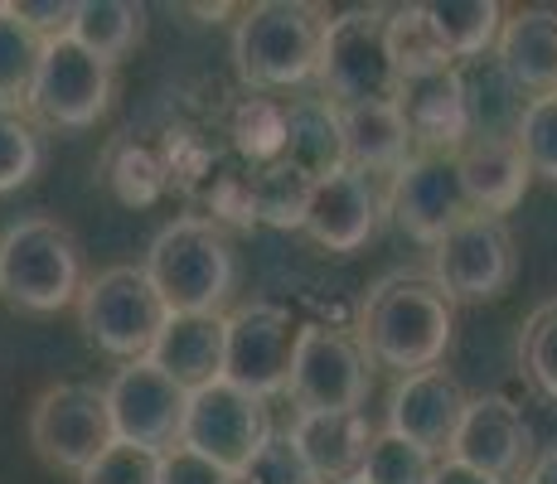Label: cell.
Here are the masks:
<instances>
[{"mask_svg": "<svg viewBox=\"0 0 557 484\" xmlns=\"http://www.w3.org/2000/svg\"><path fill=\"white\" fill-rule=\"evenodd\" d=\"M451 339H456V306L432 276L417 272L383 276L359 310L363 353L373 363H383V369H398L403 378L422 369H442Z\"/></svg>", "mask_w": 557, "mask_h": 484, "instance_id": "1", "label": "cell"}, {"mask_svg": "<svg viewBox=\"0 0 557 484\" xmlns=\"http://www.w3.org/2000/svg\"><path fill=\"white\" fill-rule=\"evenodd\" d=\"M141 266L170 315H219L238 286V252L228 233L223 223L199 219V213L165 223L146 247Z\"/></svg>", "mask_w": 557, "mask_h": 484, "instance_id": "2", "label": "cell"}, {"mask_svg": "<svg viewBox=\"0 0 557 484\" xmlns=\"http://www.w3.org/2000/svg\"><path fill=\"white\" fill-rule=\"evenodd\" d=\"M325 15L301 0H257L233 25V69L257 92L301 88L320 69Z\"/></svg>", "mask_w": 557, "mask_h": 484, "instance_id": "3", "label": "cell"}, {"mask_svg": "<svg viewBox=\"0 0 557 484\" xmlns=\"http://www.w3.org/2000/svg\"><path fill=\"white\" fill-rule=\"evenodd\" d=\"M0 296L29 315H53L78 306L83 296V252L78 238L59 219H20L0 233Z\"/></svg>", "mask_w": 557, "mask_h": 484, "instance_id": "4", "label": "cell"}, {"mask_svg": "<svg viewBox=\"0 0 557 484\" xmlns=\"http://www.w3.org/2000/svg\"><path fill=\"white\" fill-rule=\"evenodd\" d=\"M388 10L383 5H355L325 20V39H320V97L330 107H363V102H398L403 83L388 59Z\"/></svg>", "mask_w": 557, "mask_h": 484, "instance_id": "5", "label": "cell"}, {"mask_svg": "<svg viewBox=\"0 0 557 484\" xmlns=\"http://www.w3.org/2000/svg\"><path fill=\"white\" fill-rule=\"evenodd\" d=\"M165 320L170 310L160 300V290L151 286V276H146V266L116 262L83 282L78 330L107 359H122V363L146 359L156 335L165 330Z\"/></svg>", "mask_w": 557, "mask_h": 484, "instance_id": "6", "label": "cell"}, {"mask_svg": "<svg viewBox=\"0 0 557 484\" xmlns=\"http://www.w3.org/2000/svg\"><path fill=\"white\" fill-rule=\"evenodd\" d=\"M29 446L53 470L83 475L107 446H116L107 387L98 383H53L29 407Z\"/></svg>", "mask_w": 557, "mask_h": 484, "instance_id": "7", "label": "cell"}, {"mask_svg": "<svg viewBox=\"0 0 557 484\" xmlns=\"http://www.w3.org/2000/svg\"><path fill=\"white\" fill-rule=\"evenodd\" d=\"M272 440V417H267L262 397H248L233 383H209L189 393L185 432L180 446H189L195 456L213 460L219 470H228L233 480L257 460V450Z\"/></svg>", "mask_w": 557, "mask_h": 484, "instance_id": "8", "label": "cell"}, {"mask_svg": "<svg viewBox=\"0 0 557 484\" xmlns=\"http://www.w3.org/2000/svg\"><path fill=\"white\" fill-rule=\"evenodd\" d=\"M116 92V69L88 53L73 35L49 39L39 59V78L29 92V112L59 132H88L107 116Z\"/></svg>", "mask_w": 557, "mask_h": 484, "instance_id": "9", "label": "cell"}, {"mask_svg": "<svg viewBox=\"0 0 557 484\" xmlns=\"http://www.w3.org/2000/svg\"><path fill=\"white\" fill-rule=\"evenodd\" d=\"M296 339L301 320L276 300H252L228 315V344H223V383L243 387L248 397H282L292 383Z\"/></svg>", "mask_w": 557, "mask_h": 484, "instance_id": "10", "label": "cell"}, {"mask_svg": "<svg viewBox=\"0 0 557 484\" xmlns=\"http://www.w3.org/2000/svg\"><path fill=\"white\" fill-rule=\"evenodd\" d=\"M513 272H519V252H513V233L505 219L470 213L466 223H456L432 247V282L446 290L451 306H475V300L505 296Z\"/></svg>", "mask_w": 557, "mask_h": 484, "instance_id": "11", "label": "cell"}, {"mask_svg": "<svg viewBox=\"0 0 557 484\" xmlns=\"http://www.w3.org/2000/svg\"><path fill=\"white\" fill-rule=\"evenodd\" d=\"M286 397L296 402V412H363L369 397L363 344L325 325H301Z\"/></svg>", "mask_w": 557, "mask_h": 484, "instance_id": "12", "label": "cell"}, {"mask_svg": "<svg viewBox=\"0 0 557 484\" xmlns=\"http://www.w3.org/2000/svg\"><path fill=\"white\" fill-rule=\"evenodd\" d=\"M107 407H112L116 440L165 456L170 446H180V432H185L189 393L170 373H160L151 359H136L112 373Z\"/></svg>", "mask_w": 557, "mask_h": 484, "instance_id": "13", "label": "cell"}, {"mask_svg": "<svg viewBox=\"0 0 557 484\" xmlns=\"http://www.w3.org/2000/svg\"><path fill=\"white\" fill-rule=\"evenodd\" d=\"M470 213L475 209H470L466 185H460L456 156L417 150L398 175L388 179V219L422 247H436L456 223H466Z\"/></svg>", "mask_w": 557, "mask_h": 484, "instance_id": "14", "label": "cell"}, {"mask_svg": "<svg viewBox=\"0 0 557 484\" xmlns=\"http://www.w3.org/2000/svg\"><path fill=\"white\" fill-rule=\"evenodd\" d=\"M383 213H388V199L379 194L373 175L339 165L335 175L315 179V189H310L306 233L325 247V252L355 257L359 247H369V238L379 233Z\"/></svg>", "mask_w": 557, "mask_h": 484, "instance_id": "15", "label": "cell"}, {"mask_svg": "<svg viewBox=\"0 0 557 484\" xmlns=\"http://www.w3.org/2000/svg\"><path fill=\"white\" fill-rule=\"evenodd\" d=\"M529 450H533V432L523 422L519 402H509L505 393H485V397H470L466 417H460V432L446 456L480 470V475L509 484L523 470Z\"/></svg>", "mask_w": 557, "mask_h": 484, "instance_id": "16", "label": "cell"}, {"mask_svg": "<svg viewBox=\"0 0 557 484\" xmlns=\"http://www.w3.org/2000/svg\"><path fill=\"white\" fill-rule=\"evenodd\" d=\"M466 407H470V397L456 373H446V369L407 373L388 397V426H383V432L412 440V446L432 450V456H446L460 432Z\"/></svg>", "mask_w": 557, "mask_h": 484, "instance_id": "17", "label": "cell"}, {"mask_svg": "<svg viewBox=\"0 0 557 484\" xmlns=\"http://www.w3.org/2000/svg\"><path fill=\"white\" fill-rule=\"evenodd\" d=\"M373 426L363 412H296L292 422V440L296 450L306 456L310 475L320 484H339V480H355L369 460L373 446Z\"/></svg>", "mask_w": 557, "mask_h": 484, "instance_id": "18", "label": "cell"}, {"mask_svg": "<svg viewBox=\"0 0 557 484\" xmlns=\"http://www.w3.org/2000/svg\"><path fill=\"white\" fill-rule=\"evenodd\" d=\"M223 344H228V315H170L146 359L185 393H195L223 378Z\"/></svg>", "mask_w": 557, "mask_h": 484, "instance_id": "19", "label": "cell"}, {"mask_svg": "<svg viewBox=\"0 0 557 484\" xmlns=\"http://www.w3.org/2000/svg\"><path fill=\"white\" fill-rule=\"evenodd\" d=\"M456 170H460L470 209L485 213V219H505V213L519 209L523 189L533 179L519 141H480V136H470L456 150Z\"/></svg>", "mask_w": 557, "mask_h": 484, "instance_id": "20", "label": "cell"}, {"mask_svg": "<svg viewBox=\"0 0 557 484\" xmlns=\"http://www.w3.org/2000/svg\"><path fill=\"white\" fill-rule=\"evenodd\" d=\"M495 63L529 97L557 92V10L553 5L509 10L495 45Z\"/></svg>", "mask_w": 557, "mask_h": 484, "instance_id": "21", "label": "cell"}, {"mask_svg": "<svg viewBox=\"0 0 557 484\" xmlns=\"http://www.w3.org/2000/svg\"><path fill=\"white\" fill-rule=\"evenodd\" d=\"M339 136H345V165L363 175H398L417 156L412 126H407L398 102H363L339 112Z\"/></svg>", "mask_w": 557, "mask_h": 484, "instance_id": "22", "label": "cell"}, {"mask_svg": "<svg viewBox=\"0 0 557 484\" xmlns=\"http://www.w3.org/2000/svg\"><path fill=\"white\" fill-rule=\"evenodd\" d=\"M398 107H403L407 126H412L417 150L456 156L470 141V107H466V88H460V69L407 83L398 92Z\"/></svg>", "mask_w": 557, "mask_h": 484, "instance_id": "23", "label": "cell"}, {"mask_svg": "<svg viewBox=\"0 0 557 484\" xmlns=\"http://www.w3.org/2000/svg\"><path fill=\"white\" fill-rule=\"evenodd\" d=\"M456 69L470 107V136H480V141H519L523 112H529L533 97L499 69L495 53L475 63H456Z\"/></svg>", "mask_w": 557, "mask_h": 484, "instance_id": "24", "label": "cell"}, {"mask_svg": "<svg viewBox=\"0 0 557 484\" xmlns=\"http://www.w3.org/2000/svg\"><path fill=\"white\" fill-rule=\"evenodd\" d=\"M286 165H296L310 179H325L345 165V136H339V107L325 97L286 102Z\"/></svg>", "mask_w": 557, "mask_h": 484, "instance_id": "25", "label": "cell"}, {"mask_svg": "<svg viewBox=\"0 0 557 484\" xmlns=\"http://www.w3.org/2000/svg\"><path fill=\"white\" fill-rule=\"evenodd\" d=\"M422 15L456 63H475L495 53L509 10L499 0H426Z\"/></svg>", "mask_w": 557, "mask_h": 484, "instance_id": "26", "label": "cell"}, {"mask_svg": "<svg viewBox=\"0 0 557 484\" xmlns=\"http://www.w3.org/2000/svg\"><path fill=\"white\" fill-rule=\"evenodd\" d=\"M102 185L112 189V199L126 203V209H151L160 194L170 189V160L160 156L151 141L116 136V141L102 150Z\"/></svg>", "mask_w": 557, "mask_h": 484, "instance_id": "27", "label": "cell"}, {"mask_svg": "<svg viewBox=\"0 0 557 484\" xmlns=\"http://www.w3.org/2000/svg\"><path fill=\"white\" fill-rule=\"evenodd\" d=\"M73 39L88 53H98L102 63H122L126 53L141 45L146 35V5L132 0H78V15H73Z\"/></svg>", "mask_w": 557, "mask_h": 484, "instance_id": "28", "label": "cell"}, {"mask_svg": "<svg viewBox=\"0 0 557 484\" xmlns=\"http://www.w3.org/2000/svg\"><path fill=\"white\" fill-rule=\"evenodd\" d=\"M383 39H388V59H393V73H398L403 88L456 69V59L442 49V39L426 25L422 5H393L388 25H383Z\"/></svg>", "mask_w": 557, "mask_h": 484, "instance_id": "29", "label": "cell"}, {"mask_svg": "<svg viewBox=\"0 0 557 484\" xmlns=\"http://www.w3.org/2000/svg\"><path fill=\"white\" fill-rule=\"evenodd\" d=\"M45 45L49 39H39L35 29L20 25V20L10 15V5H0V107H5V112L29 107Z\"/></svg>", "mask_w": 557, "mask_h": 484, "instance_id": "30", "label": "cell"}, {"mask_svg": "<svg viewBox=\"0 0 557 484\" xmlns=\"http://www.w3.org/2000/svg\"><path fill=\"white\" fill-rule=\"evenodd\" d=\"M248 179H252L257 223H267V228H306V209H310V189H315V179L301 175L296 165H286V160L252 170Z\"/></svg>", "mask_w": 557, "mask_h": 484, "instance_id": "31", "label": "cell"}, {"mask_svg": "<svg viewBox=\"0 0 557 484\" xmlns=\"http://www.w3.org/2000/svg\"><path fill=\"white\" fill-rule=\"evenodd\" d=\"M233 146L252 160V170L276 165L286 156V107L272 97H248L233 112Z\"/></svg>", "mask_w": 557, "mask_h": 484, "instance_id": "32", "label": "cell"}, {"mask_svg": "<svg viewBox=\"0 0 557 484\" xmlns=\"http://www.w3.org/2000/svg\"><path fill=\"white\" fill-rule=\"evenodd\" d=\"M359 475H363V484H432L436 456L422 446H412V440L393 436V432H379Z\"/></svg>", "mask_w": 557, "mask_h": 484, "instance_id": "33", "label": "cell"}, {"mask_svg": "<svg viewBox=\"0 0 557 484\" xmlns=\"http://www.w3.org/2000/svg\"><path fill=\"white\" fill-rule=\"evenodd\" d=\"M45 165V146H39V132L25 122L20 112H5L0 107V194L29 185Z\"/></svg>", "mask_w": 557, "mask_h": 484, "instance_id": "34", "label": "cell"}, {"mask_svg": "<svg viewBox=\"0 0 557 484\" xmlns=\"http://www.w3.org/2000/svg\"><path fill=\"white\" fill-rule=\"evenodd\" d=\"M519 150H523L533 175L557 185V92L533 97L529 102L523 126H519Z\"/></svg>", "mask_w": 557, "mask_h": 484, "instance_id": "35", "label": "cell"}, {"mask_svg": "<svg viewBox=\"0 0 557 484\" xmlns=\"http://www.w3.org/2000/svg\"><path fill=\"white\" fill-rule=\"evenodd\" d=\"M519 359H523V369H529V378L539 383V393L557 402V300L543 306L539 315L523 325Z\"/></svg>", "mask_w": 557, "mask_h": 484, "instance_id": "36", "label": "cell"}, {"mask_svg": "<svg viewBox=\"0 0 557 484\" xmlns=\"http://www.w3.org/2000/svg\"><path fill=\"white\" fill-rule=\"evenodd\" d=\"M78 484H160V456L116 440V446H107L102 456L83 470Z\"/></svg>", "mask_w": 557, "mask_h": 484, "instance_id": "37", "label": "cell"}, {"mask_svg": "<svg viewBox=\"0 0 557 484\" xmlns=\"http://www.w3.org/2000/svg\"><path fill=\"white\" fill-rule=\"evenodd\" d=\"M238 484H320V480L310 475L292 432H272V440L257 450V460L238 475Z\"/></svg>", "mask_w": 557, "mask_h": 484, "instance_id": "38", "label": "cell"}, {"mask_svg": "<svg viewBox=\"0 0 557 484\" xmlns=\"http://www.w3.org/2000/svg\"><path fill=\"white\" fill-rule=\"evenodd\" d=\"M10 15L35 29L39 39H63L73 29L78 0H10Z\"/></svg>", "mask_w": 557, "mask_h": 484, "instance_id": "39", "label": "cell"}, {"mask_svg": "<svg viewBox=\"0 0 557 484\" xmlns=\"http://www.w3.org/2000/svg\"><path fill=\"white\" fill-rule=\"evenodd\" d=\"M160 484H238L228 470H219L213 460L195 456L189 446H170L160 456Z\"/></svg>", "mask_w": 557, "mask_h": 484, "instance_id": "40", "label": "cell"}, {"mask_svg": "<svg viewBox=\"0 0 557 484\" xmlns=\"http://www.w3.org/2000/svg\"><path fill=\"white\" fill-rule=\"evenodd\" d=\"M209 213H213V223H219V219L257 223V209H252V179H248V175H223L219 185L209 189Z\"/></svg>", "mask_w": 557, "mask_h": 484, "instance_id": "41", "label": "cell"}, {"mask_svg": "<svg viewBox=\"0 0 557 484\" xmlns=\"http://www.w3.org/2000/svg\"><path fill=\"white\" fill-rule=\"evenodd\" d=\"M432 484H505V480H490V475H480V470H470V466H460V460H436V475Z\"/></svg>", "mask_w": 557, "mask_h": 484, "instance_id": "42", "label": "cell"}, {"mask_svg": "<svg viewBox=\"0 0 557 484\" xmlns=\"http://www.w3.org/2000/svg\"><path fill=\"white\" fill-rule=\"evenodd\" d=\"M523 484H557V450H548V456L533 460L529 475H523Z\"/></svg>", "mask_w": 557, "mask_h": 484, "instance_id": "43", "label": "cell"}, {"mask_svg": "<svg viewBox=\"0 0 557 484\" xmlns=\"http://www.w3.org/2000/svg\"><path fill=\"white\" fill-rule=\"evenodd\" d=\"M339 484H363V475H355V480H339Z\"/></svg>", "mask_w": 557, "mask_h": 484, "instance_id": "44", "label": "cell"}]
</instances>
